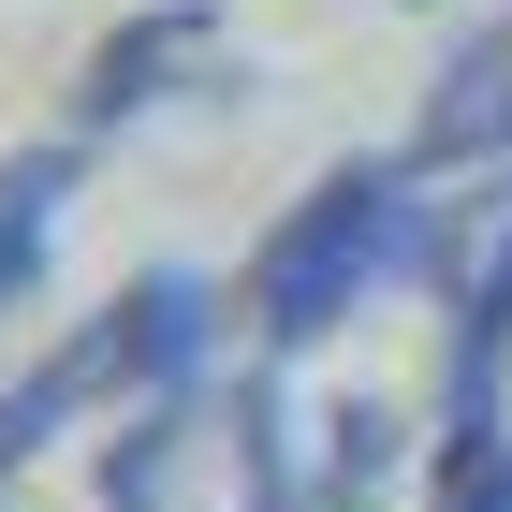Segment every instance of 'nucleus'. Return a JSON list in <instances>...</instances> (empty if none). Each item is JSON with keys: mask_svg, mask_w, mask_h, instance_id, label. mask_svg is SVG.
Returning <instances> with one entry per match:
<instances>
[{"mask_svg": "<svg viewBox=\"0 0 512 512\" xmlns=\"http://www.w3.org/2000/svg\"><path fill=\"white\" fill-rule=\"evenodd\" d=\"M410 249H425L410 161H337V176H308V191L278 205V235L249 249V337H264V352H322Z\"/></svg>", "mask_w": 512, "mask_h": 512, "instance_id": "nucleus-1", "label": "nucleus"}, {"mask_svg": "<svg viewBox=\"0 0 512 512\" xmlns=\"http://www.w3.org/2000/svg\"><path fill=\"white\" fill-rule=\"evenodd\" d=\"M220 74H235L220 0H147V15H118V30L74 59V132H132V118H161V103L220 88Z\"/></svg>", "mask_w": 512, "mask_h": 512, "instance_id": "nucleus-2", "label": "nucleus"}, {"mask_svg": "<svg viewBox=\"0 0 512 512\" xmlns=\"http://www.w3.org/2000/svg\"><path fill=\"white\" fill-rule=\"evenodd\" d=\"M512 439V220L483 235V264H454V337H439V469Z\"/></svg>", "mask_w": 512, "mask_h": 512, "instance_id": "nucleus-3", "label": "nucleus"}, {"mask_svg": "<svg viewBox=\"0 0 512 512\" xmlns=\"http://www.w3.org/2000/svg\"><path fill=\"white\" fill-rule=\"evenodd\" d=\"M425 176L454 161H512V15H469V44L425 74V132H410Z\"/></svg>", "mask_w": 512, "mask_h": 512, "instance_id": "nucleus-4", "label": "nucleus"}, {"mask_svg": "<svg viewBox=\"0 0 512 512\" xmlns=\"http://www.w3.org/2000/svg\"><path fill=\"white\" fill-rule=\"evenodd\" d=\"M205 322H220V308H205V278H176V264H161V278H132L118 308L88 322V352H103L118 410H132V395H176V381H191V366H205Z\"/></svg>", "mask_w": 512, "mask_h": 512, "instance_id": "nucleus-5", "label": "nucleus"}, {"mask_svg": "<svg viewBox=\"0 0 512 512\" xmlns=\"http://www.w3.org/2000/svg\"><path fill=\"white\" fill-rule=\"evenodd\" d=\"M74 410H118V381H103V352H88V337H74V352H44L30 381L0 395V498L30 483V454H44L59 425H74Z\"/></svg>", "mask_w": 512, "mask_h": 512, "instance_id": "nucleus-6", "label": "nucleus"}, {"mask_svg": "<svg viewBox=\"0 0 512 512\" xmlns=\"http://www.w3.org/2000/svg\"><path fill=\"white\" fill-rule=\"evenodd\" d=\"M59 205H74V147H30V161H0V308H30L44 249H59Z\"/></svg>", "mask_w": 512, "mask_h": 512, "instance_id": "nucleus-7", "label": "nucleus"}, {"mask_svg": "<svg viewBox=\"0 0 512 512\" xmlns=\"http://www.w3.org/2000/svg\"><path fill=\"white\" fill-rule=\"evenodd\" d=\"M381 469H395V410H366V395H352V410L322 425V498L366 512V498H381Z\"/></svg>", "mask_w": 512, "mask_h": 512, "instance_id": "nucleus-8", "label": "nucleus"}, {"mask_svg": "<svg viewBox=\"0 0 512 512\" xmlns=\"http://www.w3.org/2000/svg\"><path fill=\"white\" fill-rule=\"evenodd\" d=\"M425 512H512V439H483V454H454Z\"/></svg>", "mask_w": 512, "mask_h": 512, "instance_id": "nucleus-9", "label": "nucleus"}, {"mask_svg": "<svg viewBox=\"0 0 512 512\" xmlns=\"http://www.w3.org/2000/svg\"><path fill=\"white\" fill-rule=\"evenodd\" d=\"M322 512H337V498H322Z\"/></svg>", "mask_w": 512, "mask_h": 512, "instance_id": "nucleus-10", "label": "nucleus"}]
</instances>
